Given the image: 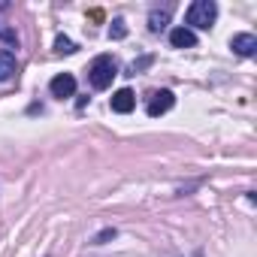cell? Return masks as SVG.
Returning a JSON list of instances; mask_svg holds the SVG:
<instances>
[{
  "instance_id": "6da1fadb",
  "label": "cell",
  "mask_w": 257,
  "mask_h": 257,
  "mask_svg": "<svg viewBox=\"0 0 257 257\" xmlns=\"http://www.w3.org/2000/svg\"><path fill=\"white\" fill-rule=\"evenodd\" d=\"M215 19H218V4L215 0H194L188 7V16H185V22L191 28H200V31H209L215 25Z\"/></svg>"
},
{
  "instance_id": "7a4b0ae2",
  "label": "cell",
  "mask_w": 257,
  "mask_h": 257,
  "mask_svg": "<svg viewBox=\"0 0 257 257\" xmlns=\"http://www.w3.org/2000/svg\"><path fill=\"white\" fill-rule=\"evenodd\" d=\"M112 79H115V61H112L109 55L94 58V64H91V70H88V82H91V88L106 91V88L112 85Z\"/></svg>"
},
{
  "instance_id": "3957f363",
  "label": "cell",
  "mask_w": 257,
  "mask_h": 257,
  "mask_svg": "<svg viewBox=\"0 0 257 257\" xmlns=\"http://www.w3.org/2000/svg\"><path fill=\"white\" fill-rule=\"evenodd\" d=\"M49 91H52V97H58V100L73 97V94H76V76H73V73H61V76H55L52 85H49Z\"/></svg>"
},
{
  "instance_id": "277c9868",
  "label": "cell",
  "mask_w": 257,
  "mask_h": 257,
  "mask_svg": "<svg viewBox=\"0 0 257 257\" xmlns=\"http://www.w3.org/2000/svg\"><path fill=\"white\" fill-rule=\"evenodd\" d=\"M173 103H176L173 91H155V94H152V100H149V115H152V118H158V115L170 112V109H173Z\"/></svg>"
},
{
  "instance_id": "5b68a950",
  "label": "cell",
  "mask_w": 257,
  "mask_h": 257,
  "mask_svg": "<svg viewBox=\"0 0 257 257\" xmlns=\"http://www.w3.org/2000/svg\"><path fill=\"white\" fill-rule=\"evenodd\" d=\"M134 106H137V97H134L131 88H121V91L112 94V112L127 115V112H134Z\"/></svg>"
},
{
  "instance_id": "8992f818",
  "label": "cell",
  "mask_w": 257,
  "mask_h": 257,
  "mask_svg": "<svg viewBox=\"0 0 257 257\" xmlns=\"http://www.w3.org/2000/svg\"><path fill=\"white\" fill-rule=\"evenodd\" d=\"M230 49H233L236 55H242V58H251V55L257 52V37H254V34H236V37L230 40Z\"/></svg>"
},
{
  "instance_id": "52a82bcc",
  "label": "cell",
  "mask_w": 257,
  "mask_h": 257,
  "mask_svg": "<svg viewBox=\"0 0 257 257\" xmlns=\"http://www.w3.org/2000/svg\"><path fill=\"white\" fill-rule=\"evenodd\" d=\"M170 43H173V49H194L197 46V34L191 28H176L170 34Z\"/></svg>"
},
{
  "instance_id": "ba28073f",
  "label": "cell",
  "mask_w": 257,
  "mask_h": 257,
  "mask_svg": "<svg viewBox=\"0 0 257 257\" xmlns=\"http://www.w3.org/2000/svg\"><path fill=\"white\" fill-rule=\"evenodd\" d=\"M16 76V55L10 49H0V82H10Z\"/></svg>"
},
{
  "instance_id": "9c48e42d",
  "label": "cell",
  "mask_w": 257,
  "mask_h": 257,
  "mask_svg": "<svg viewBox=\"0 0 257 257\" xmlns=\"http://www.w3.org/2000/svg\"><path fill=\"white\" fill-rule=\"evenodd\" d=\"M167 25H170V7H164V10H155V13L149 16V31H152V34H161V31H167Z\"/></svg>"
},
{
  "instance_id": "30bf717a",
  "label": "cell",
  "mask_w": 257,
  "mask_h": 257,
  "mask_svg": "<svg viewBox=\"0 0 257 257\" xmlns=\"http://www.w3.org/2000/svg\"><path fill=\"white\" fill-rule=\"evenodd\" d=\"M55 52H58V55H73V52H76V43H73L70 37L61 34V37L55 40Z\"/></svg>"
},
{
  "instance_id": "8fae6325",
  "label": "cell",
  "mask_w": 257,
  "mask_h": 257,
  "mask_svg": "<svg viewBox=\"0 0 257 257\" xmlns=\"http://www.w3.org/2000/svg\"><path fill=\"white\" fill-rule=\"evenodd\" d=\"M109 37H112V40H124V37H127V25H124V19H115V22H112Z\"/></svg>"
},
{
  "instance_id": "7c38bea8",
  "label": "cell",
  "mask_w": 257,
  "mask_h": 257,
  "mask_svg": "<svg viewBox=\"0 0 257 257\" xmlns=\"http://www.w3.org/2000/svg\"><path fill=\"white\" fill-rule=\"evenodd\" d=\"M0 40H7V43L19 46V37H16V31H10V28H4V25H0Z\"/></svg>"
},
{
  "instance_id": "4fadbf2b",
  "label": "cell",
  "mask_w": 257,
  "mask_h": 257,
  "mask_svg": "<svg viewBox=\"0 0 257 257\" xmlns=\"http://www.w3.org/2000/svg\"><path fill=\"white\" fill-rule=\"evenodd\" d=\"M106 239H115V230H112V227H109V230H103V233H97V236H94V245H103Z\"/></svg>"
},
{
  "instance_id": "5bb4252c",
  "label": "cell",
  "mask_w": 257,
  "mask_h": 257,
  "mask_svg": "<svg viewBox=\"0 0 257 257\" xmlns=\"http://www.w3.org/2000/svg\"><path fill=\"white\" fill-rule=\"evenodd\" d=\"M149 64H152V58H143V61H134V64H131V73L137 76V73H140L143 67H149Z\"/></svg>"
}]
</instances>
